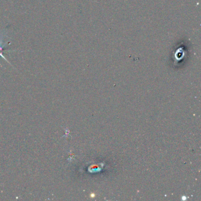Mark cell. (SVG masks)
<instances>
[{"label":"cell","mask_w":201,"mask_h":201,"mask_svg":"<svg viewBox=\"0 0 201 201\" xmlns=\"http://www.w3.org/2000/svg\"><path fill=\"white\" fill-rule=\"evenodd\" d=\"M0 57H2V58L4 59V60H6V61H7L8 63H9V61H8V60L6 59V58H5V57L3 55H2V53H1V52H0Z\"/></svg>","instance_id":"1"},{"label":"cell","mask_w":201,"mask_h":201,"mask_svg":"<svg viewBox=\"0 0 201 201\" xmlns=\"http://www.w3.org/2000/svg\"><path fill=\"white\" fill-rule=\"evenodd\" d=\"M4 46H5V45H2V46H1V42L0 41V51H2V50L3 47H4Z\"/></svg>","instance_id":"2"}]
</instances>
